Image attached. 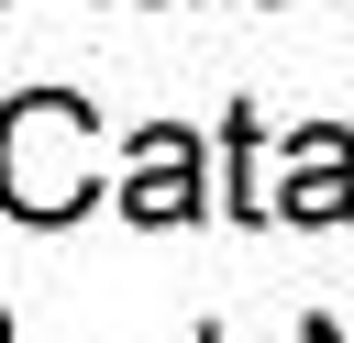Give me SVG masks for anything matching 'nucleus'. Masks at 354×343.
I'll list each match as a JSON object with an SVG mask.
<instances>
[{
    "label": "nucleus",
    "mask_w": 354,
    "mask_h": 343,
    "mask_svg": "<svg viewBox=\"0 0 354 343\" xmlns=\"http://www.w3.org/2000/svg\"><path fill=\"white\" fill-rule=\"evenodd\" d=\"M100 199V111L66 89H22L0 111V210L11 221H77Z\"/></svg>",
    "instance_id": "nucleus-1"
},
{
    "label": "nucleus",
    "mask_w": 354,
    "mask_h": 343,
    "mask_svg": "<svg viewBox=\"0 0 354 343\" xmlns=\"http://www.w3.org/2000/svg\"><path fill=\"white\" fill-rule=\"evenodd\" d=\"M111 210H122V221H144V232H166V221H199V210H210L199 133H188V122H144V133H133V177L111 188Z\"/></svg>",
    "instance_id": "nucleus-2"
},
{
    "label": "nucleus",
    "mask_w": 354,
    "mask_h": 343,
    "mask_svg": "<svg viewBox=\"0 0 354 343\" xmlns=\"http://www.w3.org/2000/svg\"><path fill=\"white\" fill-rule=\"evenodd\" d=\"M288 221H354V133L343 122H310L288 144V188H277Z\"/></svg>",
    "instance_id": "nucleus-3"
},
{
    "label": "nucleus",
    "mask_w": 354,
    "mask_h": 343,
    "mask_svg": "<svg viewBox=\"0 0 354 343\" xmlns=\"http://www.w3.org/2000/svg\"><path fill=\"white\" fill-rule=\"evenodd\" d=\"M299 343H343V332H332V321H310V332H299Z\"/></svg>",
    "instance_id": "nucleus-4"
},
{
    "label": "nucleus",
    "mask_w": 354,
    "mask_h": 343,
    "mask_svg": "<svg viewBox=\"0 0 354 343\" xmlns=\"http://www.w3.org/2000/svg\"><path fill=\"white\" fill-rule=\"evenodd\" d=\"M199 343H221V332H199Z\"/></svg>",
    "instance_id": "nucleus-5"
},
{
    "label": "nucleus",
    "mask_w": 354,
    "mask_h": 343,
    "mask_svg": "<svg viewBox=\"0 0 354 343\" xmlns=\"http://www.w3.org/2000/svg\"><path fill=\"white\" fill-rule=\"evenodd\" d=\"M0 343H11V321H0Z\"/></svg>",
    "instance_id": "nucleus-6"
}]
</instances>
